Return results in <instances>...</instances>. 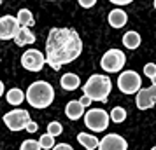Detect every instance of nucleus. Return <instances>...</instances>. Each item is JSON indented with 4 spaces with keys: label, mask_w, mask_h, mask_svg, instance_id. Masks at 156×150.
Here are the masks:
<instances>
[{
    "label": "nucleus",
    "mask_w": 156,
    "mask_h": 150,
    "mask_svg": "<svg viewBox=\"0 0 156 150\" xmlns=\"http://www.w3.org/2000/svg\"><path fill=\"white\" fill-rule=\"evenodd\" d=\"M112 89V82L109 79V75H98V73H93L90 75V79L86 80L83 91L86 96H90L93 101H100V103H105L109 98V93Z\"/></svg>",
    "instance_id": "3"
},
{
    "label": "nucleus",
    "mask_w": 156,
    "mask_h": 150,
    "mask_svg": "<svg viewBox=\"0 0 156 150\" xmlns=\"http://www.w3.org/2000/svg\"><path fill=\"white\" fill-rule=\"evenodd\" d=\"M81 103H83V105H84V107H90V105H91V98H90V96H86V94H83V96H81Z\"/></svg>",
    "instance_id": "27"
},
{
    "label": "nucleus",
    "mask_w": 156,
    "mask_h": 150,
    "mask_svg": "<svg viewBox=\"0 0 156 150\" xmlns=\"http://www.w3.org/2000/svg\"><path fill=\"white\" fill-rule=\"evenodd\" d=\"M125 63H126V58H125V52L121 49H109L102 56V59H100V66L107 73H118V72H121Z\"/></svg>",
    "instance_id": "5"
},
{
    "label": "nucleus",
    "mask_w": 156,
    "mask_h": 150,
    "mask_svg": "<svg viewBox=\"0 0 156 150\" xmlns=\"http://www.w3.org/2000/svg\"><path fill=\"white\" fill-rule=\"evenodd\" d=\"M154 9H156V0H154Z\"/></svg>",
    "instance_id": "31"
},
{
    "label": "nucleus",
    "mask_w": 156,
    "mask_h": 150,
    "mask_svg": "<svg viewBox=\"0 0 156 150\" xmlns=\"http://www.w3.org/2000/svg\"><path fill=\"white\" fill-rule=\"evenodd\" d=\"M41 142L39 140H25L21 143V148L20 150H41Z\"/></svg>",
    "instance_id": "24"
},
{
    "label": "nucleus",
    "mask_w": 156,
    "mask_h": 150,
    "mask_svg": "<svg viewBox=\"0 0 156 150\" xmlns=\"http://www.w3.org/2000/svg\"><path fill=\"white\" fill-rule=\"evenodd\" d=\"M83 52V40L74 28H51L46 40V59L53 70L76 61Z\"/></svg>",
    "instance_id": "1"
},
{
    "label": "nucleus",
    "mask_w": 156,
    "mask_h": 150,
    "mask_svg": "<svg viewBox=\"0 0 156 150\" xmlns=\"http://www.w3.org/2000/svg\"><path fill=\"white\" fill-rule=\"evenodd\" d=\"M98 150H128V143L121 135L109 133L100 140Z\"/></svg>",
    "instance_id": "11"
},
{
    "label": "nucleus",
    "mask_w": 156,
    "mask_h": 150,
    "mask_svg": "<svg viewBox=\"0 0 156 150\" xmlns=\"http://www.w3.org/2000/svg\"><path fill=\"white\" fill-rule=\"evenodd\" d=\"M151 150H156V147H153V148H151Z\"/></svg>",
    "instance_id": "30"
},
{
    "label": "nucleus",
    "mask_w": 156,
    "mask_h": 150,
    "mask_svg": "<svg viewBox=\"0 0 156 150\" xmlns=\"http://www.w3.org/2000/svg\"><path fill=\"white\" fill-rule=\"evenodd\" d=\"M144 75H147V79L156 84V65L154 63H147L144 65Z\"/></svg>",
    "instance_id": "23"
},
{
    "label": "nucleus",
    "mask_w": 156,
    "mask_h": 150,
    "mask_svg": "<svg viewBox=\"0 0 156 150\" xmlns=\"http://www.w3.org/2000/svg\"><path fill=\"white\" fill-rule=\"evenodd\" d=\"M126 119V110L123 107H114L111 110V121L116 122V124H121V122H125Z\"/></svg>",
    "instance_id": "20"
},
{
    "label": "nucleus",
    "mask_w": 156,
    "mask_h": 150,
    "mask_svg": "<svg viewBox=\"0 0 156 150\" xmlns=\"http://www.w3.org/2000/svg\"><path fill=\"white\" fill-rule=\"evenodd\" d=\"M109 2H112L114 5H128V4H132L133 0H109Z\"/></svg>",
    "instance_id": "28"
},
{
    "label": "nucleus",
    "mask_w": 156,
    "mask_h": 150,
    "mask_svg": "<svg viewBox=\"0 0 156 150\" xmlns=\"http://www.w3.org/2000/svg\"><path fill=\"white\" fill-rule=\"evenodd\" d=\"M118 87L125 94H137L142 89V79L135 70H125L118 77Z\"/></svg>",
    "instance_id": "6"
},
{
    "label": "nucleus",
    "mask_w": 156,
    "mask_h": 150,
    "mask_svg": "<svg viewBox=\"0 0 156 150\" xmlns=\"http://www.w3.org/2000/svg\"><path fill=\"white\" fill-rule=\"evenodd\" d=\"M77 2H79V5L84 7V9H90V7H93V5L97 4V0H77Z\"/></svg>",
    "instance_id": "25"
},
{
    "label": "nucleus",
    "mask_w": 156,
    "mask_h": 150,
    "mask_svg": "<svg viewBox=\"0 0 156 150\" xmlns=\"http://www.w3.org/2000/svg\"><path fill=\"white\" fill-rule=\"evenodd\" d=\"M25 98H27V93H23L20 87H12V89H9L7 94H5V100H7V103H9V105H12V107L21 105Z\"/></svg>",
    "instance_id": "16"
},
{
    "label": "nucleus",
    "mask_w": 156,
    "mask_h": 150,
    "mask_svg": "<svg viewBox=\"0 0 156 150\" xmlns=\"http://www.w3.org/2000/svg\"><path fill=\"white\" fill-rule=\"evenodd\" d=\"M84 150H86V148H84Z\"/></svg>",
    "instance_id": "33"
},
{
    "label": "nucleus",
    "mask_w": 156,
    "mask_h": 150,
    "mask_svg": "<svg viewBox=\"0 0 156 150\" xmlns=\"http://www.w3.org/2000/svg\"><path fill=\"white\" fill-rule=\"evenodd\" d=\"M18 21L21 26H27V28H32L34 25H35V19H34V14L30 12L28 9H20V12H18Z\"/></svg>",
    "instance_id": "19"
},
{
    "label": "nucleus",
    "mask_w": 156,
    "mask_h": 150,
    "mask_svg": "<svg viewBox=\"0 0 156 150\" xmlns=\"http://www.w3.org/2000/svg\"><path fill=\"white\" fill-rule=\"evenodd\" d=\"M60 84H62V87H63L65 91H76V89L81 86V79H79V75L72 73V72H69V73L62 75Z\"/></svg>",
    "instance_id": "14"
},
{
    "label": "nucleus",
    "mask_w": 156,
    "mask_h": 150,
    "mask_svg": "<svg viewBox=\"0 0 156 150\" xmlns=\"http://www.w3.org/2000/svg\"><path fill=\"white\" fill-rule=\"evenodd\" d=\"M46 2H53V0H46Z\"/></svg>",
    "instance_id": "32"
},
{
    "label": "nucleus",
    "mask_w": 156,
    "mask_h": 150,
    "mask_svg": "<svg viewBox=\"0 0 156 150\" xmlns=\"http://www.w3.org/2000/svg\"><path fill=\"white\" fill-rule=\"evenodd\" d=\"M14 42L18 44V45H28V44H34L35 42V35H34V32L30 28H27V26H21V30H20V33L16 35Z\"/></svg>",
    "instance_id": "17"
},
{
    "label": "nucleus",
    "mask_w": 156,
    "mask_h": 150,
    "mask_svg": "<svg viewBox=\"0 0 156 150\" xmlns=\"http://www.w3.org/2000/svg\"><path fill=\"white\" fill-rule=\"evenodd\" d=\"M32 121L30 119L28 110H23V108H16V110H11L4 115V122L11 131H21V129L27 128V124Z\"/></svg>",
    "instance_id": "7"
},
{
    "label": "nucleus",
    "mask_w": 156,
    "mask_h": 150,
    "mask_svg": "<svg viewBox=\"0 0 156 150\" xmlns=\"http://www.w3.org/2000/svg\"><path fill=\"white\" fill-rule=\"evenodd\" d=\"M139 110H149L156 105V84H151V87H142L135 98Z\"/></svg>",
    "instance_id": "10"
},
{
    "label": "nucleus",
    "mask_w": 156,
    "mask_h": 150,
    "mask_svg": "<svg viewBox=\"0 0 156 150\" xmlns=\"http://www.w3.org/2000/svg\"><path fill=\"white\" fill-rule=\"evenodd\" d=\"M77 142L84 147L86 150H97L100 147V142L97 136L88 135V133H79L77 135Z\"/></svg>",
    "instance_id": "15"
},
{
    "label": "nucleus",
    "mask_w": 156,
    "mask_h": 150,
    "mask_svg": "<svg viewBox=\"0 0 156 150\" xmlns=\"http://www.w3.org/2000/svg\"><path fill=\"white\" fill-rule=\"evenodd\" d=\"M21 30V25L18 21V18L14 16H2L0 19V38L2 40H11V38H16V35L20 33Z\"/></svg>",
    "instance_id": "9"
},
{
    "label": "nucleus",
    "mask_w": 156,
    "mask_h": 150,
    "mask_svg": "<svg viewBox=\"0 0 156 150\" xmlns=\"http://www.w3.org/2000/svg\"><path fill=\"white\" fill-rule=\"evenodd\" d=\"M48 133H49L51 136H60L62 133H63V126L60 124V122H56V121H53V122H49L48 124Z\"/></svg>",
    "instance_id": "22"
},
{
    "label": "nucleus",
    "mask_w": 156,
    "mask_h": 150,
    "mask_svg": "<svg viewBox=\"0 0 156 150\" xmlns=\"http://www.w3.org/2000/svg\"><path fill=\"white\" fill-rule=\"evenodd\" d=\"M53 150H74V148H72L69 143H60V145H56Z\"/></svg>",
    "instance_id": "29"
},
{
    "label": "nucleus",
    "mask_w": 156,
    "mask_h": 150,
    "mask_svg": "<svg viewBox=\"0 0 156 150\" xmlns=\"http://www.w3.org/2000/svg\"><path fill=\"white\" fill-rule=\"evenodd\" d=\"M140 42H142V38H140V35L137 33V32H126L125 35H123V45L126 47V49H137L139 45H140Z\"/></svg>",
    "instance_id": "18"
},
{
    "label": "nucleus",
    "mask_w": 156,
    "mask_h": 150,
    "mask_svg": "<svg viewBox=\"0 0 156 150\" xmlns=\"http://www.w3.org/2000/svg\"><path fill=\"white\" fill-rule=\"evenodd\" d=\"M107 21H109V25L112 26V28H116V30H119V28H123L125 25H126V21H128V14L123 11V9H112L111 12H109V16H107Z\"/></svg>",
    "instance_id": "12"
},
{
    "label": "nucleus",
    "mask_w": 156,
    "mask_h": 150,
    "mask_svg": "<svg viewBox=\"0 0 156 150\" xmlns=\"http://www.w3.org/2000/svg\"><path fill=\"white\" fill-rule=\"evenodd\" d=\"M84 105L81 103L79 100H72L67 103V107H65V115L70 119V121H77L81 119L83 115H84Z\"/></svg>",
    "instance_id": "13"
},
{
    "label": "nucleus",
    "mask_w": 156,
    "mask_h": 150,
    "mask_svg": "<svg viewBox=\"0 0 156 150\" xmlns=\"http://www.w3.org/2000/svg\"><path fill=\"white\" fill-rule=\"evenodd\" d=\"M109 122H111V114H107L105 110L102 108H91L84 114V124L90 131L100 133V131H105L109 128Z\"/></svg>",
    "instance_id": "4"
},
{
    "label": "nucleus",
    "mask_w": 156,
    "mask_h": 150,
    "mask_svg": "<svg viewBox=\"0 0 156 150\" xmlns=\"http://www.w3.org/2000/svg\"><path fill=\"white\" fill-rule=\"evenodd\" d=\"M37 129H39V126H37V122L30 121L28 124H27V128H25V131H28V133H35Z\"/></svg>",
    "instance_id": "26"
},
{
    "label": "nucleus",
    "mask_w": 156,
    "mask_h": 150,
    "mask_svg": "<svg viewBox=\"0 0 156 150\" xmlns=\"http://www.w3.org/2000/svg\"><path fill=\"white\" fill-rule=\"evenodd\" d=\"M27 100H28L30 107L34 108H39V110L48 108L55 100V89L46 80H35L28 86Z\"/></svg>",
    "instance_id": "2"
},
{
    "label": "nucleus",
    "mask_w": 156,
    "mask_h": 150,
    "mask_svg": "<svg viewBox=\"0 0 156 150\" xmlns=\"http://www.w3.org/2000/svg\"><path fill=\"white\" fill-rule=\"evenodd\" d=\"M46 63H48L46 56L37 49L25 51L23 56H21V66L25 68V70H28V72H41Z\"/></svg>",
    "instance_id": "8"
},
{
    "label": "nucleus",
    "mask_w": 156,
    "mask_h": 150,
    "mask_svg": "<svg viewBox=\"0 0 156 150\" xmlns=\"http://www.w3.org/2000/svg\"><path fill=\"white\" fill-rule=\"evenodd\" d=\"M39 142H41V147L42 150H53L56 145H55V136H51L49 133H46L39 138Z\"/></svg>",
    "instance_id": "21"
}]
</instances>
